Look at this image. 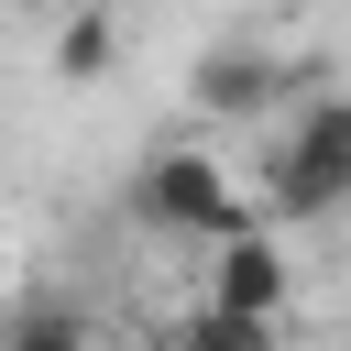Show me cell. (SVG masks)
<instances>
[{
    "mask_svg": "<svg viewBox=\"0 0 351 351\" xmlns=\"http://www.w3.org/2000/svg\"><path fill=\"white\" fill-rule=\"evenodd\" d=\"M351 197V99H318V110H296L285 132H274V154H263V208L274 219H329Z\"/></svg>",
    "mask_w": 351,
    "mask_h": 351,
    "instance_id": "1",
    "label": "cell"
},
{
    "mask_svg": "<svg viewBox=\"0 0 351 351\" xmlns=\"http://www.w3.org/2000/svg\"><path fill=\"white\" fill-rule=\"evenodd\" d=\"M143 219H165V230H197L208 252L263 230V219H252V197L230 186V165H219V154H154V165H143Z\"/></svg>",
    "mask_w": 351,
    "mask_h": 351,
    "instance_id": "2",
    "label": "cell"
},
{
    "mask_svg": "<svg viewBox=\"0 0 351 351\" xmlns=\"http://www.w3.org/2000/svg\"><path fill=\"white\" fill-rule=\"evenodd\" d=\"M208 296H219V307H252V318H274V307H285V252H274V230H252V241H219V252H208Z\"/></svg>",
    "mask_w": 351,
    "mask_h": 351,
    "instance_id": "3",
    "label": "cell"
},
{
    "mask_svg": "<svg viewBox=\"0 0 351 351\" xmlns=\"http://www.w3.org/2000/svg\"><path fill=\"white\" fill-rule=\"evenodd\" d=\"M165 351H274V318H252V307H219V296H197L176 329H165Z\"/></svg>",
    "mask_w": 351,
    "mask_h": 351,
    "instance_id": "4",
    "label": "cell"
},
{
    "mask_svg": "<svg viewBox=\"0 0 351 351\" xmlns=\"http://www.w3.org/2000/svg\"><path fill=\"white\" fill-rule=\"evenodd\" d=\"M197 99L208 110H263L274 99V55H208L197 66Z\"/></svg>",
    "mask_w": 351,
    "mask_h": 351,
    "instance_id": "5",
    "label": "cell"
},
{
    "mask_svg": "<svg viewBox=\"0 0 351 351\" xmlns=\"http://www.w3.org/2000/svg\"><path fill=\"white\" fill-rule=\"evenodd\" d=\"M121 55V33H110V11H77L66 33H55V77H99Z\"/></svg>",
    "mask_w": 351,
    "mask_h": 351,
    "instance_id": "6",
    "label": "cell"
},
{
    "mask_svg": "<svg viewBox=\"0 0 351 351\" xmlns=\"http://www.w3.org/2000/svg\"><path fill=\"white\" fill-rule=\"evenodd\" d=\"M0 351H88V318H77V307H22V318L0 329Z\"/></svg>",
    "mask_w": 351,
    "mask_h": 351,
    "instance_id": "7",
    "label": "cell"
}]
</instances>
